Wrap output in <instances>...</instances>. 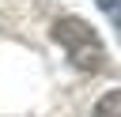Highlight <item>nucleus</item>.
I'll use <instances>...</instances> for the list:
<instances>
[{"mask_svg": "<svg viewBox=\"0 0 121 117\" xmlns=\"http://www.w3.org/2000/svg\"><path fill=\"white\" fill-rule=\"evenodd\" d=\"M53 42L64 49V57L79 68V72H102L106 68V45L98 38V30L79 19V15H60L53 23Z\"/></svg>", "mask_w": 121, "mask_h": 117, "instance_id": "nucleus-1", "label": "nucleus"}, {"mask_svg": "<svg viewBox=\"0 0 121 117\" xmlns=\"http://www.w3.org/2000/svg\"><path fill=\"white\" fill-rule=\"evenodd\" d=\"M91 117H121V91H106Z\"/></svg>", "mask_w": 121, "mask_h": 117, "instance_id": "nucleus-2", "label": "nucleus"}, {"mask_svg": "<svg viewBox=\"0 0 121 117\" xmlns=\"http://www.w3.org/2000/svg\"><path fill=\"white\" fill-rule=\"evenodd\" d=\"M95 4L110 15V23H113V26H117V34H121V0H95Z\"/></svg>", "mask_w": 121, "mask_h": 117, "instance_id": "nucleus-3", "label": "nucleus"}]
</instances>
